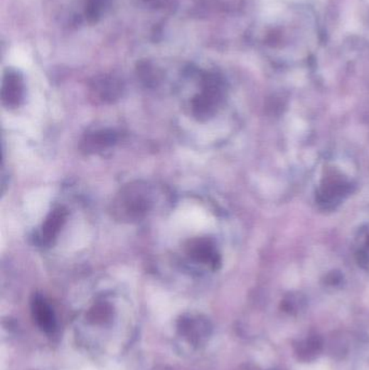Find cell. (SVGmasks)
<instances>
[{"instance_id":"1","label":"cell","mask_w":369,"mask_h":370,"mask_svg":"<svg viewBox=\"0 0 369 370\" xmlns=\"http://www.w3.org/2000/svg\"><path fill=\"white\" fill-rule=\"evenodd\" d=\"M151 204L152 201L147 186L142 183H130L116 195L112 204V213L119 222H138L149 213Z\"/></svg>"},{"instance_id":"2","label":"cell","mask_w":369,"mask_h":370,"mask_svg":"<svg viewBox=\"0 0 369 370\" xmlns=\"http://www.w3.org/2000/svg\"><path fill=\"white\" fill-rule=\"evenodd\" d=\"M68 217V211L63 207H58L53 209L41 226V234H39V242L41 245L49 246L55 242L61 228Z\"/></svg>"},{"instance_id":"3","label":"cell","mask_w":369,"mask_h":370,"mask_svg":"<svg viewBox=\"0 0 369 370\" xmlns=\"http://www.w3.org/2000/svg\"><path fill=\"white\" fill-rule=\"evenodd\" d=\"M188 255L195 261L200 262L203 264L217 263V253L210 240L200 237L195 238L188 245Z\"/></svg>"},{"instance_id":"4","label":"cell","mask_w":369,"mask_h":370,"mask_svg":"<svg viewBox=\"0 0 369 370\" xmlns=\"http://www.w3.org/2000/svg\"><path fill=\"white\" fill-rule=\"evenodd\" d=\"M117 141V134L112 130L103 129L90 132L82 140V147L86 152H97L112 147Z\"/></svg>"},{"instance_id":"5","label":"cell","mask_w":369,"mask_h":370,"mask_svg":"<svg viewBox=\"0 0 369 370\" xmlns=\"http://www.w3.org/2000/svg\"><path fill=\"white\" fill-rule=\"evenodd\" d=\"M33 313L35 319L41 324V328L48 332L55 329V315L50 305L46 302L45 299L41 296H35L32 302Z\"/></svg>"},{"instance_id":"6","label":"cell","mask_w":369,"mask_h":370,"mask_svg":"<svg viewBox=\"0 0 369 370\" xmlns=\"http://www.w3.org/2000/svg\"><path fill=\"white\" fill-rule=\"evenodd\" d=\"M323 349V340L321 337L312 336L304 342L296 346V354L304 361H314Z\"/></svg>"},{"instance_id":"7","label":"cell","mask_w":369,"mask_h":370,"mask_svg":"<svg viewBox=\"0 0 369 370\" xmlns=\"http://www.w3.org/2000/svg\"><path fill=\"white\" fill-rule=\"evenodd\" d=\"M22 100V88L16 79H9L4 86L3 102L6 107L14 109Z\"/></svg>"}]
</instances>
